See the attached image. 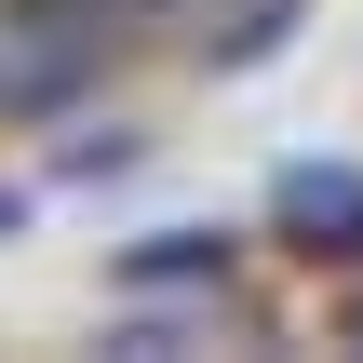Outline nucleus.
I'll use <instances>...</instances> for the list:
<instances>
[{
  "instance_id": "1",
  "label": "nucleus",
  "mask_w": 363,
  "mask_h": 363,
  "mask_svg": "<svg viewBox=\"0 0 363 363\" xmlns=\"http://www.w3.org/2000/svg\"><path fill=\"white\" fill-rule=\"evenodd\" d=\"M283 229H310L323 256H350V242H363V175H323V162H296V175H283Z\"/></svg>"
}]
</instances>
